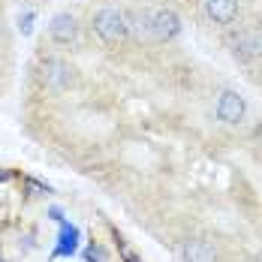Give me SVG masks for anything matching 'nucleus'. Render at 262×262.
I'll return each instance as SVG.
<instances>
[{
  "label": "nucleus",
  "instance_id": "1",
  "mask_svg": "<svg viewBox=\"0 0 262 262\" xmlns=\"http://www.w3.org/2000/svg\"><path fill=\"white\" fill-rule=\"evenodd\" d=\"M142 30L154 39V42H169L181 33V18L175 9H166V6H157V9H145L142 15Z\"/></svg>",
  "mask_w": 262,
  "mask_h": 262
},
{
  "label": "nucleus",
  "instance_id": "2",
  "mask_svg": "<svg viewBox=\"0 0 262 262\" xmlns=\"http://www.w3.org/2000/svg\"><path fill=\"white\" fill-rule=\"evenodd\" d=\"M91 25H94V33L103 39L105 46H118V42H124L127 33H130L127 15H124L121 9H115V6H103V9L94 15Z\"/></svg>",
  "mask_w": 262,
  "mask_h": 262
},
{
  "label": "nucleus",
  "instance_id": "3",
  "mask_svg": "<svg viewBox=\"0 0 262 262\" xmlns=\"http://www.w3.org/2000/svg\"><path fill=\"white\" fill-rule=\"evenodd\" d=\"M235 60H253L262 54V27H241L229 39Z\"/></svg>",
  "mask_w": 262,
  "mask_h": 262
},
{
  "label": "nucleus",
  "instance_id": "4",
  "mask_svg": "<svg viewBox=\"0 0 262 262\" xmlns=\"http://www.w3.org/2000/svg\"><path fill=\"white\" fill-rule=\"evenodd\" d=\"M244 115H247V103H244V97L238 91H223L217 97V121L235 127V124L244 121Z\"/></svg>",
  "mask_w": 262,
  "mask_h": 262
},
{
  "label": "nucleus",
  "instance_id": "5",
  "mask_svg": "<svg viewBox=\"0 0 262 262\" xmlns=\"http://www.w3.org/2000/svg\"><path fill=\"white\" fill-rule=\"evenodd\" d=\"M202 9H205L208 21L220 27L232 25L238 18V0H202Z\"/></svg>",
  "mask_w": 262,
  "mask_h": 262
},
{
  "label": "nucleus",
  "instance_id": "6",
  "mask_svg": "<svg viewBox=\"0 0 262 262\" xmlns=\"http://www.w3.org/2000/svg\"><path fill=\"white\" fill-rule=\"evenodd\" d=\"M49 33H52V39L57 46H70V42H76V36H79V25H76V15H70V12H57L52 18V25H49Z\"/></svg>",
  "mask_w": 262,
  "mask_h": 262
},
{
  "label": "nucleus",
  "instance_id": "7",
  "mask_svg": "<svg viewBox=\"0 0 262 262\" xmlns=\"http://www.w3.org/2000/svg\"><path fill=\"white\" fill-rule=\"evenodd\" d=\"M181 259L184 262H217V247L211 241H205V238H193V241L184 244Z\"/></svg>",
  "mask_w": 262,
  "mask_h": 262
},
{
  "label": "nucleus",
  "instance_id": "8",
  "mask_svg": "<svg viewBox=\"0 0 262 262\" xmlns=\"http://www.w3.org/2000/svg\"><path fill=\"white\" fill-rule=\"evenodd\" d=\"M42 81L49 84V88H67L73 76H70V67L63 63V60H57V57H49L46 63H42Z\"/></svg>",
  "mask_w": 262,
  "mask_h": 262
},
{
  "label": "nucleus",
  "instance_id": "9",
  "mask_svg": "<svg viewBox=\"0 0 262 262\" xmlns=\"http://www.w3.org/2000/svg\"><path fill=\"white\" fill-rule=\"evenodd\" d=\"M79 250V226L73 223H60V238H57V247H54V256H73Z\"/></svg>",
  "mask_w": 262,
  "mask_h": 262
},
{
  "label": "nucleus",
  "instance_id": "10",
  "mask_svg": "<svg viewBox=\"0 0 262 262\" xmlns=\"http://www.w3.org/2000/svg\"><path fill=\"white\" fill-rule=\"evenodd\" d=\"M84 259L88 262H105V250L100 244H88V247H84Z\"/></svg>",
  "mask_w": 262,
  "mask_h": 262
},
{
  "label": "nucleus",
  "instance_id": "11",
  "mask_svg": "<svg viewBox=\"0 0 262 262\" xmlns=\"http://www.w3.org/2000/svg\"><path fill=\"white\" fill-rule=\"evenodd\" d=\"M49 217H52V220H57V223H63V214H60V208H49Z\"/></svg>",
  "mask_w": 262,
  "mask_h": 262
},
{
  "label": "nucleus",
  "instance_id": "12",
  "mask_svg": "<svg viewBox=\"0 0 262 262\" xmlns=\"http://www.w3.org/2000/svg\"><path fill=\"white\" fill-rule=\"evenodd\" d=\"M124 259H127V262H139V259H136V256L130 253V250H124Z\"/></svg>",
  "mask_w": 262,
  "mask_h": 262
},
{
  "label": "nucleus",
  "instance_id": "13",
  "mask_svg": "<svg viewBox=\"0 0 262 262\" xmlns=\"http://www.w3.org/2000/svg\"><path fill=\"white\" fill-rule=\"evenodd\" d=\"M3 178H6V172H0V181H3Z\"/></svg>",
  "mask_w": 262,
  "mask_h": 262
},
{
  "label": "nucleus",
  "instance_id": "14",
  "mask_svg": "<svg viewBox=\"0 0 262 262\" xmlns=\"http://www.w3.org/2000/svg\"><path fill=\"white\" fill-rule=\"evenodd\" d=\"M259 262H262V253H259Z\"/></svg>",
  "mask_w": 262,
  "mask_h": 262
}]
</instances>
